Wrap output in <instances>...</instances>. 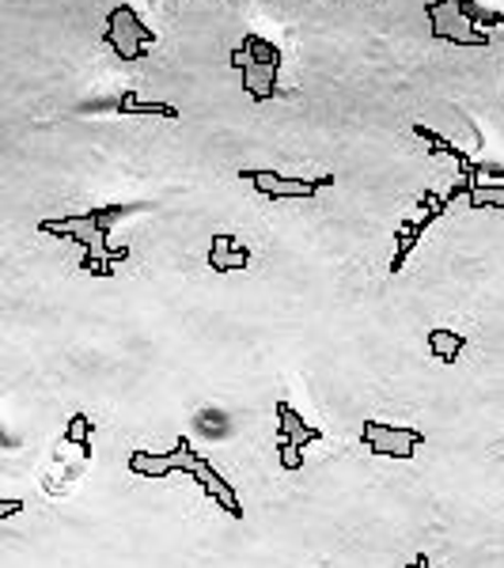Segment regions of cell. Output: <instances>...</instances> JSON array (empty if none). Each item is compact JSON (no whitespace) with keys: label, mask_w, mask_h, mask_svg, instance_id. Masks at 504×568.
Listing matches in <instances>:
<instances>
[{"label":"cell","mask_w":504,"mask_h":568,"mask_svg":"<svg viewBox=\"0 0 504 568\" xmlns=\"http://www.w3.org/2000/svg\"><path fill=\"white\" fill-rule=\"evenodd\" d=\"M144 208H152V205H99V208H88V213H81V216L42 221L39 232L81 243V247H84V258H81L84 274L110 277V274H115V266H110V261H126L129 258V247H110V227H115V221H121V216L144 213Z\"/></svg>","instance_id":"cell-1"},{"label":"cell","mask_w":504,"mask_h":568,"mask_svg":"<svg viewBox=\"0 0 504 568\" xmlns=\"http://www.w3.org/2000/svg\"><path fill=\"white\" fill-rule=\"evenodd\" d=\"M190 462H194V482H197V489H202L205 496H213V501L221 504V508L228 512L232 519H243V508H239L236 489H232L221 474H216L213 462H208L205 454H197V451H190Z\"/></svg>","instance_id":"cell-8"},{"label":"cell","mask_w":504,"mask_h":568,"mask_svg":"<svg viewBox=\"0 0 504 568\" xmlns=\"http://www.w3.org/2000/svg\"><path fill=\"white\" fill-rule=\"evenodd\" d=\"M103 42H107L121 61H141L156 46V31L141 20V12H137L133 4H118V8H110V15H107Z\"/></svg>","instance_id":"cell-3"},{"label":"cell","mask_w":504,"mask_h":568,"mask_svg":"<svg viewBox=\"0 0 504 568\" xmlns=\"http://www.w3.org/2000/svg\"><path fill=\"white\" fill-rule=\"evenodd\" d=\"M429 349H432V356H440L444 364H455L467 349V337L455 334V330H448V326H432L429 330Z\"/></svg>","instance_id":"cell-11"},{"label":"cell","mask_w":504,"mask_h":568,"mask_svg":"<svg viewBox=\"0 0 504 568\" xmlns=\"http://www.w3.org/2000/svg\"><path fill=\"white\" fill-rule=\"evenodd\" d=\"M361 443L376 454H387V459H414V451L425 443V432H417V428H395V425H384L376 421V417H368Z\"/></svg>","instance_id":"cell-7"},{"label":"cell","mask_w":504,"mask_h":568,"mask_svg":"<svg viewBox=\"0 0 504 568\" xmlns=\"http://www.w3.org/2000/svg\"><path fill=\"white\" fill-rule=\"evenodd\" d=\"M277 454H281V467H285V470H300V467H303V451L292 448V443L277 440Z\"/></svg>","instance_id":"cell-15"},{"label":"cell","mask_w":504,"mask_h":568,"mask_svg":"<svg viewBox=\"0 0 504 568\" xmlns=\"http://www.w3.org/2000/svg\"><path fill=\"white\" fill-rule=\"evenodd\" d=\"M92 417H84V414H76L73 421H68L65 428V443H81V451L84 454H92Z\"/></svg>","instance_id":"cell-14"},{"label":"cell","mask_w":504,"mask_h":568,"mask_svg":"<svg viewBox=\"0 0 504 568\" xmlns=\"http://www.w3.org/2000/svg\"><path fill=\"white\" fill-rule=\"evenodd\" d=\"M208 266L216 274H228V269H247L250 266V247H243L236 235H213V247H208Z\"/></svg>","instance_id":"cell-9"},{"label":"cell","mask_w":504,"mask_h":568,"mask_svg":"<svg viewBox=\"0 0 504 568\" xmlns=\"http://www.w3.org/2000/svg\"><path fill=\"white\" fill-rule=\"evenodd\" d=\"M239 179L250 182V186H255L266 201H285V197L315 201L326 186H334V174H315V179H308V174H277V171H250V168H243Z\"/></svg>","instance_id":"cell-4"},{"label":"cell","mask_w":504,"mask_h":568,"mask_svg":"<svg viewBox=\"0 0 504 568\" xmlns=\"http://www.w3.org/2000/svg\"><path fill=\"white\" fill-rule=\"evenodd\" d=\"M281 46L262 39V34H243V42L232 50V68L239 73L243 92L255 103H274L281 95H289V87L281 84Z\"/></svg>","instance_id":"cell-2"},{"label":"cell","mask_w":504,"mask_h":568,"mask_svg":"<svg viewBox=\"0 0 504 568\" xmlns=\"http://www.w3.org/2000/svg\"><path fill=\"white\" fill-rule=\"evenodd\" d=\"M118 114H156V118H179V107H171V103H152V99H141L137 92H121L118 95Z\"/></svg>","instance_id":"cell-12"},{"label":"cell","mask_w":504,"mask_h":568,"mask_svg":"<svg viewBox=\"0 0 504 568\" xmlns=\"http://www.w3.org/2000/svg\"><path fill=\"white\" fill-rule=\"evenodd\" d=\"M23 512V501H8V496H0V519H12V515Z\"/></svg>","instance_id":"cell-16"},{"label":"cell","mask_w":504,"mask_h":568,"mask_svg":"<svg viewBox=\"0 0 504 568\" xmlns=\"http://www.w3.org/2000/svg\"><path fill=\"white\" fill-rule=\"evenodd\" d=\"M451 194H437V190H425L421 194V205H417V216H410L406 224H398V232H395V258H390V274H403L406 269V261H410L414 255V247H417V239H421L425 232H429L432 224L440 221V216L448 213V205H451Z\"/></svg>","instance_id":"cell-5"},{"label":"cell","mask_w":504,"mask_h":568,"mask_svg":"<svg viewBox=\"0 0 504 568\" xmlns=\"http://www.w3.org/2000/svg\"><path fill=\"white\" fill-rule=\"evenodd\" d=\"M425 15H429V31L437 42H448V46L459 50H485L493 46V39L485 31L471 28V23L459 15V8L451 0H429L425 4Z\"/></svg>","instance_id":"cell-6"},{"label":"cell","mask_w":504,"mask_h":568,"mask_svg":"<svg viewBox=\"0 0 504 568\" xmlns=\"http://www.w3.org/2000/svg\"><path fill=\"white\" fill-rule=\"evenodd\" d=\"M277 417H281V432H277V440L292 443V448H300V451L308 448V443L323 440V428L303 425V417L289 406V401H277Z\"/></svg>","instance_id":"cell-10"},{"label":"cell","mask_w":504,"mask_h":568,"mask_svg":"<svg viewBox=\"0 0 504 568\" xmlns=\"http://www.w3.org/2000/svg\"><path fill=\"white\" fill-rule=\"evenodd\" d=\"M451 4H455L459 15H463V20L478 31L490 34L493 28H504V12H490V8H482L478 0H451Z\"/></svg>","instance_id":"cell-13"},{"label":"cell","mask_w":504,"mask_h":568,"mask_svg":"<svg viewBox=\"0 0 504 568\" xmlns=\"http://www.w3.org/2000/svg\"><path fill=\"white\" fill-rule=\"evenodd\" d=\"M406 568H429V554H417V557H414V561H410V565H406Z\"/></svg>","instance_id":"cell-17"}]
</instances>
